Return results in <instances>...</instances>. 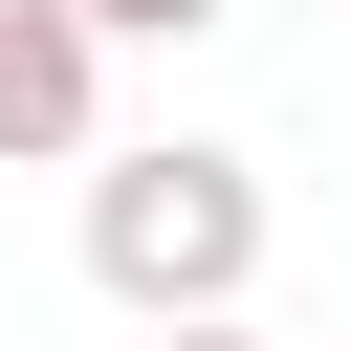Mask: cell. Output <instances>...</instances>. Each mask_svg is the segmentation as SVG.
Wrapping results in <instances>:
<instances>
[{
    "instance_id": "cell-1",
    "label": "cell",
    "mask_w": 351,
    "mask_h": 351,
    "mask_svg": "<svg viewBox=\"0 0 351 351\" xmlns=\"http://www.w3.org/2000/svg\"><path fill=\"white\" fill-rule=\"evenodd\" d=\"M88 285L132 329H241V285H263V154H219V132L88 154Z\"/></svg>"
},
{
    "instance_id": "cell-2",
    "label": "cell",
    "mask_w": 351,
    "mask_h": 351,
    "mask_svg": "<svg viewBox=\"0 0 351 351\" xmlns=\"http://www.w3.org/2000/svg\"><path fill=\"white\" fill-rule=\"evenodd\" d=\"M110 154V44L66 0H0V176H88Z\"/></svg>"
},
{
    "instance_id": "cell-3",
    "label": "cell",
    "mask_w": 351,
    "mask_h": 351,
    "mask_svg": "<svg viewBox=\"0 0 351 351\" xmlns=\"http://www.w3.org/2000/svg\"><path fill=\"white\" fill-rule=\"evenodd\" d=\"M66 22H88V44H197L219 0H66Z\"/></svg>"
},
{
    "instance_id": "cell-4",
    "label": "cell",
    "mask_w": 351,
    "mask_h": 351,
    "mask_svg": "<svg viewBox=\"0 0 351 351\" xmlns=\"http://www.w3.org/2000/svg\"><path fill=\"white\" fill-rule=\"evenodd\" d=\"M154 351H263V329H154Z\"/></svg>"
}]
</instances>
